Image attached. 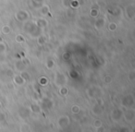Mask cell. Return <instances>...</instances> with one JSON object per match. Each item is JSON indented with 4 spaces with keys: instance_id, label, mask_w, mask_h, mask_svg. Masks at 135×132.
<instances>
[{
    "instance_id": "obj_1",
    "label": "cell",
    "mask_w": 135,
    "mask_h": 132,
    "mask_svg": "<svg viewBox=\"0 0 135 132\" xmlns=\"http://www.w3.org/2000/svg\"><path fill=\"white\" fill-rule=\"evenodd\" d=\"M102 126V121L101 120H95L94 121V126L95 128H100Z\"/></svg>"
}]
</instances>
